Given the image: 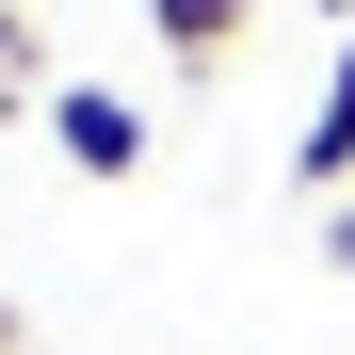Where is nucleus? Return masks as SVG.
Wrapping results in <instances>:
<instances>
[{
  "label": "nucleus",
  "instance_id": "obj_1",
  "mask_svg": "<svg viewBox=\"0 0 355 355\" xmlns=\"http://www.w3.org/2000/svg\"><path fill=\"white\" fill-rule=\"evenodd\" d=\"M49 146H65V178H146V113L113 81H65L49 97Z\"/></svg>",
  "mask_w": 355,
  "mask_h": 355
},
{
  "label": "nucleus",
  "instance_id": "obj_2",
  "mask_svg": "<svg viewBox=\"0 0 355 355\" xmlns=\"http://www.w3.org/2000/svg\"><path fill=\"white\" fill-rule=\"evenodd\" d=\"M291 194H355V33H339V65H323V97H307V130H291Z\"/></svg>",
  "mask_w": 355,
  "mask_h": 355
},
{
  "label": "nucleus",
  "instance_id": "obj_3",
  "mask_svg": "<svg viewBox=\"0 0 355 355\" xmlns=\"http://www.w3.org/2000/svg\"><path fill=\"white\" fill-rule=\"evenodd\" d=\"M146 33H162V65H194V81H210L226 49L259 33V0H146Z\"/></svg>",
  "mask_w": 355,
  "mask_h": 355
},
{
  "label": "nucleus",
  "instance_id": "obj_4",
  "mask_svg": "<svg viewBox=\"0 0 355 355\" xmlns=\"http://www.w3.org/2000/svg\"><path fill=\"white\" fill-rule=\"evenodd\" d=\"M323 275H355V194H339V210H323Z\"/></svg>",
  "mask_w": 355,
  "mask_h": 355
}]
</instances>
